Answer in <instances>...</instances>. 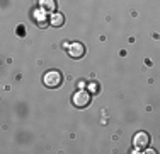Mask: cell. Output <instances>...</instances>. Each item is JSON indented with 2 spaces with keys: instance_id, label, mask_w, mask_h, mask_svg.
<instances>
[{
  "instance_id": "obj_1",
  "label": "cell",
  "mask_w": 160,
  "mask_h": 154,
  "mask_svg": "<svg viewBox=\"0 0 160 154\" xmlns=\"http://www.w3.org/2000/svg\"><path fill=\"white\" fill-rule=\"evenodd\" d=\"M90 101H92V96H90V92H87V91H77L73 96H72V103H73V106H77V108H87L90 105Z\"/></svg>"
},
{
  "instance_id": "obj_2",
  "label": "cell",
  "mask_w": 160,
  "mask_h": 154,
  "mask_svg": "<svg viewBox=\"0 0 160 154\" xmlns=\"http://www.w3.org/2000/svg\"><path fill=\"white\" fill-rule=\"evenodd\" d=\"M62 74H60L58 70H49L44 74L43 77V82H44V86L46 87H51V89H55V87H58L60 84H62Z\"/></svg>"
},
{
  "instance_id": "obj_3",
  "label": "cell",
  "mask_w": 160,
  "mask_h": 154,
  "mask_svg": "<svg viewBox=\"0 0 160 154\" xmlns=\"http://www.w3.org/2000/svg\"><path fill=\"white\" fill-rule=\"evenodd\" d=\"M148 142H150V135L145 132H138L133 139V146H135V149H147Z\"/></svg>"
},
{
  "instance_id": "obj_4",
  "label": "cell",
  "mask_w": 160,
  "mask_h": 154,
  "mask_svg": "<svg viewBox=\"0 0 160 154\" xmlns=\"http://www.w3.org/2000/svg\"><path fill=\"white\" fill-rule=\"evenodd\" d=\"M68 55L72 57V58H82L83 55H85V46L82 43H72L68 46Z\"/></svg>"
},
{
  "instance_id": "obj_5",
  "label": "cell",
  "mask_w": 160,
  "mask_h": 154,
  "mask_svg": "<svg viewBox=\"0 0 160 154\" xmlns=\"http://www.w3.org/2000/svg\"><path fill=\"white\" fill-rule=\"evenodd\" d=\"M32 19H34V22H38V24H41V26L49 22V15L46 14V10H43L41 7L32 12Z\"/></svg>"
},
{
  "instance_id": "obj_6",
  "label": "cell",
  "mask_w": 160,
  "mask_h": 154,
  "mask_svg": "<svg viewBox=\"0 0 160 154\" xmlns=\"http://www.w3.org/2000/svg\"><path fill=\"white\" fill-rule=\"evenodd\" d=\"M49 24H51L53 28H62V26L65 24V15L60 14V12L49 14Z\"/></svg>"
},
{
  "instance_id": "obj_7",
  "label": "cell",
  "mask_w": 160,
  "mask_h": 154,
  "mask_svg": "<svg viewBox=\"0 0 160 154\" xmlns=\"http://www.w3.org/2000/svg\"><path fill=\"white\" fill-rule=\"evenodd\" d=\"M39 5L43 10H46L48 14H53L56 10V2L55 0H39Z\"/></svg>"
}]
</instances>
